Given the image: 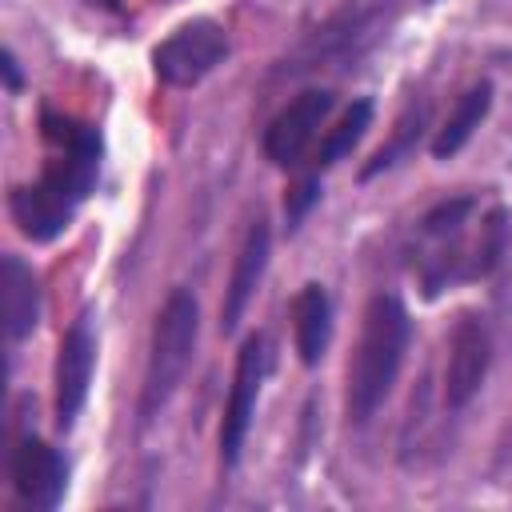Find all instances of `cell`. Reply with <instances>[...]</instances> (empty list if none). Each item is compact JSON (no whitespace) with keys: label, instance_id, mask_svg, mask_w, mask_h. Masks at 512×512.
Returning a JSON list of instances; mask_svg holds the SVG:
<instances>
[{"label":"cell","instance_id":"d6986e66","mask_svg":"<svg viewBox=\"0 0 512 512\" xmlns=\"http://www.w3.org/2000/svg\"><path fill=\"white\" fill-rule=\"evenodd\" d=\"M4 76H8V92H20V64H16V52L12 48L4 52Z\"/></svg>","mask_w":512,"mask_h":512},{"label":"cell","instance_id":"e0dca14e","mask_svg":"<svg viewBox=\"0 0 512 512\" xmlns=\"http://www.w3.org/2000/svg\"><path fill=\"white\" fill-rule=\"evenodd\" d=\"M424 116H428V108H424V104H408V108H404V116L396 120V128H392V136H388V144H380V148L372 152V160L364 164V176H376V172L392 168L400 156H408V152L416 148V136H420V128H424Z\"/></svg>","mask_w":512,"mask_h":512},{"label":"cell","instance_id":"52a82bcc","mask_svg":"<svg viewBox=\"0 0 512 512\" xmlns=\"http://www.w3.org/2000/svg\"><path fill=\"white\" fill-rule=\"evenodd\" d=\"M268 368V352H264V336H248L240 356H236V372H232V392L224 404V420H220V464L232 468L240 460L252 412H256V392Z\"/></svg>","mask_w":512,"mask_h":512},{"label":"cell","instance_id":"277c9868","mask_svg":"<svg viewBox=\"0 0 512 512\" xmlns=\"http://www.w3.org/2000/svg\"><path fill=\"white\" fill-rule=\"evenodd\" d=\"M196 300L192 292L176 288L164 308L156 312L152 324V348H148V368H144V388H140V420L148 424L180 388L188 364H192V348H196Z\"/></svg>","mask_w":512,"mask_h":512},{"label":"cell","instance_id":"ac0fdd59","mask_svg":"<svg viewBox=\"0 0 512 512\" xmlns=\"http://www.w3.org/2000/svg\"><path fill=\"white\" fill-rule=\"evenodd\" d=\"M316 192H320V188H316V180H312V176H308V180H300V184H292V192L284 196V216H288V224H296V220L308 212V204L316 200Z\"/></svg>","mask_w":512,"mask_h":512},{"label":"cell","instance_id":"8992f818","mask_svg":"<svg viewBox=\"0 0 512 512\" xmlns=\"http://www.w3.org/2000/svg\"><path fill=\"white\" fill-rule=\"evenodd\" d=\"M228 56V32L216 20H188L152 48V68L172 88L200 84Z\"/></svg>","mask_w":512,"mask_h":512},{"label":"cell","instance_id":"9a60e30c","mask_svg":"<svg viewBox=\"0 0 512 512\" xmlns=\"http://www.w3.org/2000/svg\"><path fill=\"white\" fill-rule=\"evenodd\" d=\"M488 104H492V84H488V80L472 84V88L452 104L448 120L440 124V132H436V140H432V156H436V160H444V156L460 152V148H464V140H468V136L480 128V120L488 116Z\"/></svg>","mask_w":512,"mask_h":512},{"label":"cell","instance_id":"6da1fadb","mask_svg":"<svg viewBox=\"0 0 512 512\" xmlns=\"http://www.w3.org/2000/svg\"><path fill=\"white\" fill-rule=\"evenodd\" d=\"M44 144H48V160H44L40 180L20 184L8 196L16 228L36 244L56 240L72 224L76 208L88 200L100 176V132L96 128L72 116H60V112H44Z\"/></svg>","mask_w":512,"mask_h":512},{"label":"cell","instance_id":"ba28073f","mask_svg":"<svg viewBox=\"0 0 512 512\" xmlns=\"http://www.w3.org/2000/svg\"><path fill=\"white\" fill-rule=\"evenodd\" d=\"M488 360H492V336L484 320L460 316L448 336V360H444V404L448 408H464L480 392L488 376Z\"/></svg>","mask_w":512,"mask_h":512},{"label":"cell","instance_id":"7a4b0ae2","mask_svg":"<svg viewBox=\"0 0 512 512\" xmlns=\"http://www.w3.org/2000/svg\"><path fill=\"white\" fill-rule=\"evenodd\" d=\"M476 212L472 196H456L436 204L424 220H420V244L412 256V268L424 284L428 296H436L440 288L456 284V280H480L488 276L508 248V216L496 208L480 220V232L472 240H464V224Z\"/></svg>","mask_w":512,"mask_h":512},{"label":"cell","instance_id":"ffe728a7","mask_svg":"<svg viewBox=\"0 0 512 512\" xmlns=\"http://www.w3.org/2000/svg\"><path fill=\"white\" fill-rule=\"evenodd\" d=\"M84 4H92V8H116L120 0H84Z\"/></svg>","mask_w":512,"mask_h":512},{"label":"cell","instance_id":"5bb4252c","mask_svg":"<svg viewBox=\"0 0 512 512\" xmlns=\"http://www.w3.org/2000/svg\"><path fill=\"white\" fill-rule=\"evenodd\" d=\"M332 332V300L320 284H304L292 300V336L304 364H320Z\"/></svg>","mask_w":512,"mask_h":512},{"label":"cell","instance_id":"5b68a950","mask_svg":"<svg viewBox=\"0 0 512 512\" xmlns=\"http://www.w3.org/2000/svg\"><path fill=\"white\" fill-rule=\"evenodd\" d=\"M396 0H348L336 16H328L320 28H312L292 56H284L280 72H312V68H336L356 60L388 24Z\"/></svg>","mask_w":512,"mask_h":512},{"label":"cell","instance_id":"7c38bea8","mask_svg":"<svg viewBox=\"0 0 512 512\" xmlns=\"http://www.w3.org/2000/svg\"><path fill=\"white\" fill-rule=\"evenodd\" d=\"M268 248H272V232H268V220L256 216L244 232V244L236 252V264H232V276H228V288H224V304H220V328L232 332L264 276V264H268Z\"/></svg>","mask_w":512,"mask_h":512},{"label":"cell","instance_id":"30bf717a","mask_svg":"<svg viewBox=\"0 0 512 512\" xmlns=\"http://www.w3.org/2000/svg\"><path fill=\"white\" fill-rule=\"evenodd\" d=\"M12 488L20 496V504L36 508V512H48L60 504L64 488H68V464L64 456L36 440V436H24L12 452Z\"/></svg>","mask_w":512,"mask_h":512},{"label":"cell","instance_id":"8fae6325","mask_svg":"<svg viewBox=\"0 0 512 512\" xmlns=\"http://www.w3.org/2000/svg\"><path fill=\"white\" fill-rule=\"evenodd\" d=\"M92 364H96V340L88 320H76L56 352V424L72 428V420L80 416L84 400H88V380H92Z\"/></svg>","mask_w":512,"mask_h":512},{"label":"cell","instance_id":"4fadbf2b","mask_svg":"<svg viewBox=\"0 0 512 512\" xmlns=\"http://www.w3.org/2000/svg\"><path fill=\"white\" fill-rule=\"evenodd\" d=\"M0 284H4V328H8V340L16 344L40 320V284H36V272L20 256H4Z\"/></svg>","mask_w":512,"mask_h":512},{"label":"cell","instance_id":"9c48e42d","mask_svg":"<svg viewBox=\"0 0 512 512\" xmlns=\"http://www.w3.org/2000/svg\"><path fill=\"white\" fill-rule=\"evenodd\" d=\"M328 108H332V96H328L324 88H304L296 100H288V104L272 116V124H268V132H264V156H268L272 164H280V168L296 164V160L304 156V148L312 144L316 128L324 124Z\"/></svg>","mask_w":512,"mask_h":512},{"label":"cell","instance_id":"2e32d148","mask_svg":"<svg viewBox=\"0 0 512 512\" xmlns=\"http://www.w3.org/2000/svg\"><path fill=\"white\" fill-rule=\"evenodd\" d=\"M368 124H372V100L348 104L344 116L336 120V128H328V136H324V144H320V152H316V164H320V168H332L344 152H352V144L364 136Z\"/></svg>","mask_w":512,"mask_h":512},{"label":"cell","instance_id":"3957f363","mask_svg":"<svg viewBox=\"0 0 512 512\" xmlns=\"http://www.w3.org/2000/svg\"><path fill=\"white\" fill-rule=\"evenodd\" d=\"M408 352V312L392 292H376L360 320V340L348 360L344 412L352 424H368L396 384Z\"/></svg>","mask_w":512,"mask_h":512}]
</instances>
